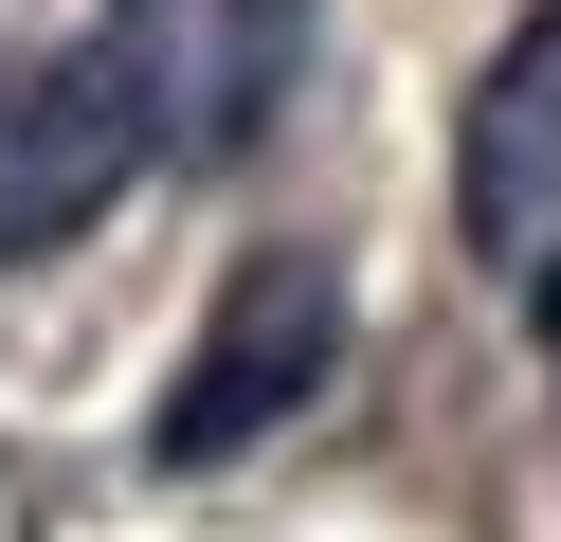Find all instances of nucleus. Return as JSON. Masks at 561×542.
<instances>
[{"label": "nucleus", "mask_w": 561, "mask_h": 542, "mask_svg": "<svg viewBox=\"0 0 561 542\" xmlns=\"http://www.w3.org/2000/svg\"><path fill=\"white\" fill-rule=\"evenodd\" d=\"M91 36H110L163 163H254L290 72H308V0H110Z\"/></svg>", "instance_id": "1"}, {"label": "nucleus", "mask_w": 561, "mask_h": 542, "mask_svg": "<svg viewBox=\"0 0 561 542\" xmlns=\"http://www.w3.org/2000/svg\"><path fill=\"white\" fill-rule=\"evenodd\" d=\"M146 163H163V145H146V108H127L110 36L19 55V72H0V272H19V253H55V235H91Z\"/></svg>", "instance_id": "2"}, {"label": "nucleus", "mask_w": 561, "mask_h": 542, "mask_svg": "<svg viewBox=\"0 0 561 542\" xmlns=\"http://www.w3.org/2000/svg\"><path fill=\"white\" fill-rule=\"evenodd\" d=\"M327 344H344V272L327 253H236L218 325H199L182 397H163V470H218L236 434H272L308 380H327Z\"/></svg>", "instance_id": "3"}, {"label": "nucleus", "mask_w": 561, "mask_h": 542, "mask_svg": "<svg viewBox=\"0 0 561 542\" xmlns=\"http://www.w3.org/2000/svg\"><path fill=\"white\" fill-rule=\"evenodd\" d=\"M453 217H471L489 289H525V308L561 325V0L489 55L471 91V145H453Z\"/></svg>", "instance_id": "4"}]
</instances>
